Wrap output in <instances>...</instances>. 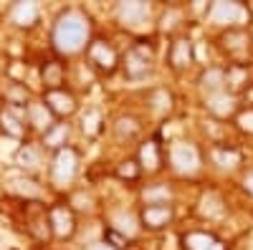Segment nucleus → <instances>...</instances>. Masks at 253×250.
Instances as JSON below:
<instances>
[{"mask_svg": "<svg viewBox=\"0 0 253 250\" xmlns=\"http://www.w3.org/2000/svg\"><path fill=\"white\" fill-rule=\"evenodd\" d=\"M114 134H117L119 139H132V137H137V134H139V121H137L134 116H119V119L114 121Z\"/></svg>", "mask_w": 253, "mask_h": 250, "instance_id": "obj_27", "label": "nucleus"}, {"mask_svg": "<svg viewBox=\"0 0 253 250\" xmlns=\"http://www.w3.org/2000/svg\"><path fill=\"white\" fill-rule=\"evenodd\" d=\"M69 134H71V127L66 121H58V124H53V127L43 134V144L46 147H51V149H63L66 147V142H69Z\"/></svg>", "mask_w": 253, "mask_h": 250, "instance_id": "obj_21", "label": "nucleus"}, {"mask_svg": "<svg viewBox=\"0 0 253 250\" xmlns=\"http://www.w3.org/2000/svg\"><path fill=\"white\" fill-rule=\"evenodd\" d=\"M213 162L223 170H233V167L241 164V152L238 149H228V147H218L213 149Z\"/></svg>", "mask_w": 253, "mask_h": 250, "instance_id": "obj_25", "label": "nucleus"}, {"mask_svg": "<svg viewBox=\"0 0 253 250\" xmlns=\"http://www.w3.org/2000/svg\"><path fill=\"white\" fill-rule=\"evenodd\" d=\"M104 243H107L109 248H114V250L129 248V238H126L124 233H119L117 227H107V233H104Z\"/></svg>", "mask_w": 253, "mask_h": 250, "instance_id": "obj_29", "label": "nucleus"}, {"mask_svg": "<svg viewBox=\"0 0 253 250\" xmlns=\"http://www.w3.org/2000/svg\"><path fill=\"white\" fill-rule=\"evenodd\" d=\"M26 124H28V114L26 109H18V107H5L3 111H0V127H3V132L13 139H23L26 134Z\"/></svg>", "mask_w": 253, "mask_h": 250, "instance_id": "obj_10", "label": "nucleus"}, {"mask_svg": "<svg viewBox=\"0 0 253 250\" xmlns=\"http://www.w3.org/2000/svg\"><path fill=\"white\" fill-rule=\"evenodd\" d=\"M114 175H117V179H122V182H137L139 175H142V167H139L137 159H124V162L117 164Z\"/></svg>", "mask_w": 253, "mask_h": 250, "instance_id": "obj_26", "label": "nucleus"}, {"mask_svg": "<svg viewBox=\"0 0 253 250\" xmlns=\"http://www.w3.org/2000/svg\"><path fill=\"white\" fill-rule=\"evenodd\" d=\"M170 164L180 175H195L200 170V152L190 142H175L170 147Z\"/></svg>", "mask_w": 253, "mask_h": 250, "instance_id": "obj_4", "label": "nucleus"}, {"mask_svg": "<svg viewBox=\"0 0 253 250\" xmlns=\"http://www.w3.org/2000/svg\"><path fill=\"white\" fill-rule=\"evenodd\" d=\"M117 13L126 28H142L150 20V5L139 3V0H134V3H119Z\"/></svg>", "mask_w": 253, "mask_h": 250, "instance_id": "obj_13", "label": "nucleus"}, {"mask_svg": "<svg viewBox=\"0 0 253 250\" xmlns=\"http://www.w3.org/2000/svg\"><path fill=\"white\" fill-rule=\"evenodd\" d=\"M225 76H228V86L230 89H241V86H246L248 83V76H246V71H243V66H228V71H225Z\"/></svg>", "mask_w": 253, "mask_h": 250, "instance_id": "obj_30", "label": "nucleus"}, {"mask_svg": "<svg viewBox=\"0 0 253 250\" xmlns=\"http://www.w3.org/2000/svg\"><path fill=\"white\" fill-rule=\"evenodd\" d=\"M38 18V8L33 3H18L13 8V23L15 26H33Z\"/></svg>", "mask_w": 253, "mask_h": 250, "instance_id": "obj_24", "label": "nucleus"}, {"mask_svg": "<svg viewBox=\"0 0 253 250\" xmlns=\"http://www.w3.org/2000/svg\"><path fill=\"white\" fill-rule=\"evenodd\" d=\"M180 245L182 250H228L220 238H215L213 233H203V230L185 233L180 238Z\"/></svg>", "mask_w": 253, "mask_h": 250, "instance_id": "obj_12", "label": "nucleus"}, {"mask_svg": "<svg viewBox=\"0 0 253 250\" xmlns=\"http://www.w3.org/2000/svg\"><path fill=\"white\" fill-rule=\"evenodd\" d=\"M137 162L142 167V172H160L162 167V149H160V142L157 139H147L139 144V152H137Z\"/></svg>", "mask_w": 253, "mask_h": 250, "instance_id": "obj_14", "label": "nucleus"}, {"mask_svg": "<svg viewBox=\"0 0 253 250\" xmlns=\"http://www.w3.org/2000/svg\"><path fill=\"white\" fill-rule=\"evenodd\" d=\"M51 40H53V48L61 56L79 53L84 46H86V40H89V20L84 18L79 10L61 13L58 20H56V26H53Z\"/></svg>", "mask_w": 253, "mask_h": 250, "instance_id": "obj_1", "label": "nucleus"}, {"mask_svg": "<svg viewBox=\"0 0 253 250\" xmlns=\"http://www.w3.org/2000/svg\"><path fill=\"white\" fill-rule=\"evenodd\" d=\"M26 222H28V233L36 238V240H48L53 233H51V220H48V210L41 202H31L26 207Z\"/></svg>", "mask_w": 253, "mask_h": 250, "instance_id": "obj_7", "label": "nucleus"}, {"mask_svg": "<svg viewBox=\"0 0 253 250\" xmlns=\"http://www.w3.org/2000/svg\"><path fill=\"white\" fill-rule=\"evenodd\" d=\"M205 107H208L210 114H215V116H220V119L233 116L236 109H238V107H236V96H230V94H220V96L205 99Z\"/></svg>", "mask_w": 253, "mask_h": 250, "instance_id": "obj_18", "label": "nucleus"}, {"mask_svg": "<svg viewBox=\"0 0 253 250\" xmlns=\"http://www.w3.org/2000/svg\"><path fill=\"white\" fill-rule=\"evenodd\" d=\"M79 175V154L74 147H63L53 154V164H51V179L56 184H69L74 182Z\"/></svg>", "mask_w": 253, "mask_h": 250, "instance_id": "obj_3", "label": "nucleus"}, {"mask_svg": "<svg viewBox=\"0 0 253 250\" xmlns=\"http://www.w3.org/2000/svg\"><path fill=\"white\" fill-rule=\"evenodd\" d=\"M172 217H175L172 205H144L139 213V222L147 230H162L172 222Z\"/></svg>", "mask_w": 253, "mask_h": 250, "instance_id": "obj_9", "label": "nucleus"}, {"mask_svg": "<svg viewBox=\"0 0 253 250\" xmlns=\"http://www.w3.org/2000/svg\"><path fill=\"white\" fill-rule=\"evenodd\" d=\"M101 116H99V111H89L86 116H84V132H86L89 137H96L99 134V129H101Z\"/></svg>", "mask_w": 253, "mask_h": 250, "instance_id": "obj_31", "label": "nucleus"}, {"mask_svg": "<svg viewBox=\"0 0 253 250\" xmlns=\"http://www.w3.org/2000/svg\"><path fill=\"white\" fill-rule=\"evenodd\" d=\"M251 38H253V31H251Z\"/></svg>", "mask_w": 253, "mask_h": 250, "instance_id": "obj_35", "label": "nucleus"}, {"mask_svg": "<svg viewBox=\"0 0 253 250\" xmlns=\"http://www.w3.org/2000/svg\"><path fill=\"white\" fill-rule=\"evenodd\" d=\"M195 53H193V43L190 38H175L170 43V53H167V64H170L172 71H185L193 66Z\"/></svg>", "mask_w": 253, "mask_h": 250, "instance_id": "obj_11", "label": "nucleus"}, {"mask_svg": "<svg viewBox=\"0 0 253 250\" xmlns=\"http://www.w3.org/2000/svg\"><path fill=\"white\" fill-rule=\"evenodd\" d=\"M26 114H28V124H33L36 129H43V134L53 127V114L48 111V107L43 101H33L26 107Z\"/></svg>", "mask_w": 253, "mask_h": 250, "instance_id": "obj_17", "label": "nucleus"}, {"mask_svg": "<svg viewBox=\"0 0 253 250\" xmlns=\"http://www.w3.org/2000/svg\"><path fill=\"white\" fill-rule=\"evenodd\" d=\"M15 164L20 170H36L41 164V152L33 147V144H23L18 152H15Z\"/></svg>", "mask_w": 253, "mask_h": 250, "instance_id": "obj_22", "label": "nucleus"}, {"mask_svg": "<svg viewBox=\"0 0 253 250\" xmlns=\"http://www.w3.org/2000/svg\"><path fill=\"white\" fill-rule=\"evenodd\" d=\"M86 58H89V64L101 71V73H114L117 66H119V56L117 51L107 43V40H91V43L86 46Z\"/></svg>", "mask_w": 253, "mask_h": 250, "instance_id": "obj_5", "label": "nucleus"}, {"mask_svg": "<svg viewBox=\"0 0 253 250\" xmlns=\"http://www.w3.org/2000/svg\"><path fill=\"white\" fill-rule=\"evenodd\" d=\"M10 190L13 192H18V195H23L26 200L28 197H33V200H38L41 197V187H36V182L33 179H13V184H10Z\"/></svg>", "mask_w": 253, "mask_h": 250, "instance_id": "obj_28", "label": "nucleus"}, {"mask_svg": "<svg viewBox=\"0 0 253 250\" xmlns=\"http://www.w3.org/2000/svg\"><path fill=\"white\" fill-rule=\"evenodd\" d=\"M142 197H144V205H170L172 192L167 184H152L142 192Z\"/></svg>", "mask_w": 253, "mask_h": 250, "instance_id": "obj_23", "label": "nucleus"}, {"mask_svg": "<svg viewBox=\"0 0 253 250\" xmlns=\"http://www.w3.org/2000/svg\"><path fill=\"white\" fill-rule=\"evenodd\" d=\"M89 250H114V248H109L107 243H99V245H91Z\"/></svg>", "mask_w": 253, "mask_h": 250, "instance_id": "obj_34", "label": "nucleus"}, {"mask_svg": "<svg viewBox=\"0 0 253 250\" xmlns=\"http://www.w3.org/2000/svg\"><path fill=\"white\" fill-rule=\"evenodd\" d=\"M63 73H66V71H63V64H61V61H46V64H43V71H41V78H43L46 91L61 89Z\"/></svg>", "mask_w": 253, "mask_h": 250, "instance_id": "obj_20", "label": "nucleus"}, {"mask_svg": "<svg viewBox=\"0 0 253 250\" xmlns=\"http://www.w3.org/2000/svg\"><path fill=\"white\" fill-rule=\"evenodd\" d=\"M200 89H203L205 99L225 94V89H228V76H225V69H208V71L200 76Z\"/></svg>", "mask_w": 253, "mask_h": 250, "instance_id": "obj_16", "label": "nucleus"}, {"mask_svg": "<svg viewBox=\"0 0 253 250\" xmlns=\"http://www.w3.org/2000/svg\"><path fill=\"white\" fill-rule=\"evenodd\" d=\"M236 124H238V129H241V132L253 134V109L241 111V114H238V119H236Z\"/></svg>", "mask_w": 253, "mask_h": 250, "instance_id": "obj_32", "label": "nucleus"}, {"mask_svg": "<svg viewBox=\"0 0 253 250\" xmlns=\"http://www.w3.org/2000/svg\"><path fill=\"white\" fill-rule=\"evenodd\" d=\"M210 18H213V23L236 28V23H241L246 18V8L238 3H215L213 10H210Z\"/></svg>", "mask_w": 253, "mask_h": 250, "instance_id": "obj_15", "label": "nucleus"}, {"mask_svg": "<svg viewBox=\"0 0 253 250\" xmlns=\"http://www.w3.org/2000/svg\"><path fill=\"white\" fill-rule=\"evenodd\" d=\"M48 220H51V233L58 240H69L76 233V215L69 205H53L48 207Z\"/></svg>", "mask_w": 253, "mask_h": 250, "instance_id": "obj_6", "label": "nucleus"}, {"mask_svg": "<svg viewBox=\"0 0 253 250\" xmlns=\"http://www.w3.org/2000/svg\"><path fill=\"white\" fill-rule=\"evenodd\" d=\"M243 187L248 190V195H253V172H248V175H246V179H243Z\"/></svg>", "mask_w": 253, "mask_h": 250, "instance_id": "obj_33", "label": "nucleus"}, {"mask_svg": "<svg viewBox=\"0 0 253 250\" xmlns=\"http://www.w3.org/2000/svg\"><path fill=\"white\" fill-rule=\"evenodd\" d=\"M220 40H223V48H225L228 53L238 56V53H246L251 36H248V33L243 31V28H228V33H225V36H223Z\"/></svg>", "mask_w": 253, "mask_h": 250, "instance_id": "obj_19", "label": "nucleus"}, {"mask_svg": "<svg viewBox=\"0 0 253 250\" xmlns=\"http://www.w3.org/2000/svg\"><path fill=\"white\" fill-rule=\"evenodd\" d=\"M43 104L48 107V111L58 119H69L71 114H76L79 104H76V96L69 94L66 89H56V91H46L43 96Z\"/></svg>", "mask_w": 253, "mask_h": 250, "instance_id": "obj_8", "label": "nucleus"}, {"mask_svg": "<svg viewBox=\"0 0 253 250\" xmlns=\"http://www.w3.org/2000/svg\"><path fill=\"white\" fill-rule=\"evenodd\" d=\"M152 64H155V51L150 43H137L124 56V71L129 78H144L152 71Z\"/></svg>", "mask_w": 253, "mask_h": 250, "instance_id": "obj_2", "label": "nucleus"}]
</instances>
